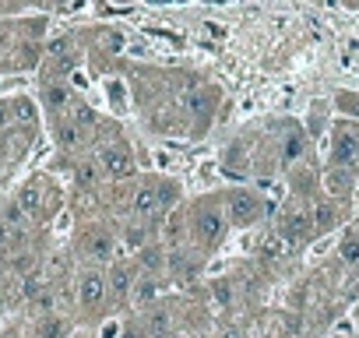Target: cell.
I'll return each mask as SVG.
<instances>
[{"instance_id": "obj_1", "label": "cell", "mask_w": 359, "mask_h": 338, "mask_svg": "<svg viewBox=\"0 0 359 338\" xmlns=\"http://www.w3.org/2000/svg\"><path fill=\"white\" fill-rule=\"evenodd\" d=\"M226 233H229V219H226L222 194H208V198L191 205V212H187V240L194 243L198 257L215 254L222 247Z\"/></svg>"}, {"instance_id": "obj_2", "label": "cell", "mask_w": 359, "mask_h": 338, "mask_svg": "<svg viewBox=\"0 0 359 338\" xmlns=\"http://www.w3.org/2000/svg\"><path fill=\"white\" fill-rule=\"evenodd\" d=\"M74 303L81 313L95 317L109 306V282H106V268H95V264H85L78 275H74Z\"/></svg>"}, {"instance_id": "obj_3", "label": "cell", "mask_w": 359, "mask_h": 338, "mask_svg": "<svg viewBox=\"0 0 359 338\" xmlns=\"http://www.w3.org/2000/svg\"><path fill=\"white\" fill-rule=\"evenodd\" d=\"M222 205H226L229 226H236V229H250V226H257L268 215V205H264V198L254 187H233V191H226L222 194Z\"/></svg>"}, {"instance_id": "obj_4", "label": "cell", "mask_w": 359, "mask_h": 338, "mask_svg": "<svg viewBox=\"0 0 359 338\" xmlns=\"http://www.w3.org/2000/svg\"><path fill=\"white\" fill-rule=\"evenodd\" d=\"M78 254H81L88 264H95V268H109L113 261H120V257H116V254H120L116 233H113L109 226H102V222H92V226L78 236Z\"/></svg>"}, {"instance_id": "obj_5", "label": "cell", "mask_w": 359, "mask_h": 338, "mask_svg": "<svg viewBox=\"0 0 359 338\" xmlns=\"http://www.w3.org/2000/svg\"><path fill=\"white\" fill-rule=\"evenodd\" d=\"M275 229L282 233V240H285L292 250L306 247V243L317 236V233H313V219H310V201H289L285 212L278 215Z\"/></svg>"}, {"instance_id": "obj_6", "label": "cell", "mask_w": 359, "mask_h": 338, "mask_svg": "<svg viewBox=\"0 0 359 338\" xmlns=\"http://www.w3.org/2000/svg\"><path fill=\"white\" fill-rule=\"evenodd\" d=\"M99 169H102V180H113V184H123L137 173V158H134V148L127 141H113L99 151Z\"/></svg>"}, {"instance_id": "obj_7", "label": "cell", "mask_w": 359, "mask_h": 338, "mask_svg": "<svg viewBox=\"0 0 359 338\" xmlns=\"http://www.w3.org/2000/svg\"><path fill=\"white\" fill-rule=\"evenodd\" d=\"M327 165H334V169H348V173L359 165V127H352V123H334L331 151H327Z\"/></svg>"}, {"instance_id": "obj_8", "label": "cell", "mask_w": 359, "mask_h": 338, "mask_svg": "<svg viewBox=\"0 0 359 338\" xmlns=\"http://www.w3.org/2000/svg\"><path fill=\"white\" fill-rule=\"evenodd\" d=\"M130 215L137 222H151V219H162V198H158V177H141L134 184V194H130Z\"/></svg>"}, {"instance_id": "obj_9", "label": "cell", "mask_w": 359, "mask_h": 338, "mask_svg": "<svg viewBox=\"0 0 359 338\" xmlns=\"http://www.w3.org/2000/svg\"><path fill=\"white\" fill-rule=\"evenodd\" d=\"M275 144H278V165L292 173V169L306 158L310 137H306V130H303L299 123H285V127H282V137H278Z\"/></svg>"}, {"instance_id": "obj_10", "label": "cell", "mask_w": 359, "mask_h": 338, "mask_svg": "<svg viewBox=\"0 0 359 338\" xmlns=\"http://www.w3.org/2000/svg\"><path fill=\"white\" fill-rule=\"evenodd\" d=\"M15 205L22 208V215H25L29 222H43V219H50V208H46V180L32 177V180L18 191Z\"/></svg>"}, {"instance_id": "obj_11", "label": "cell", "mask_w": 359, "mask_h": 338, "mask_svg": "<svg viewBox=\"0 0 359 338\" xmlns=\"http://www.w3.org/2000/svg\"><path fill=\"white\" fill-rule=\"evenodd\" d=\"M39 106L53 116V120H60L71 106H74V92H71V85H67V78H57V81H46L43 85V92H39Z\"/></svg>"}, {"instance_id": "obj_12", "label": "cell", "mask_w": 359, "mask_h": 338, "mask_svg": "<svg viewBox=\"0 0 359 338\" xmlns=\"http://www.w3.org/2000/svg\"><path fill=\"white\" fill-rule=\"evenodd\" d=\"M215 99H219V92H215V88H208V85H198V88H191V92L184 95V113L198 120V130H201L205 123H212Z\"/></svg>"}, {"instance_id": "obj_13", "label": "cell", "mask_w": 359, "mask_h": 338, "mask_svg": "<svg viewBox=\"0 0 359 338\" xmlns=\"http://www.w3.org/2000/svg\"><path fill=\"white\" fill-rule=\"evenodd\" d=\"M134 278H137V264H127V261H113L106 268V282H109V303H130V289H134Z\"/></svg>"}, {"instance_id": "obj_14", "label": "cell", "mask_w": 359, "mask_h": 338, "mask_svg": "<svg viewBox=\"0 0 359 338\" xmlns=\"http://www.w3.org/2000/svg\"><path fill=\"white\" fill-rule=\"evenodd\" d=\"M320 191H324V198L327 201H348L352 198V191H355V180H352V173L348 169H334V165H327L324 173H320Z\"/></svg>"}, {"instance_id": "obj_15", "label": "cell", "mask_w": 359, "mask_h": 338, "mask_svg": "<svg viewBox=\"0 0 359 338\" xmlns=\"http://www.w3.org/2000/svg\"><path fill=\"white\" fill-rule=\"evenodd\" d=\"M53 141H57L60 151H78V148H85L92 141V130H85L71 116H60V120H53Z\"/></svg>"}, {"instance_id": "obj_16", "label": "cell", "mask_w": 359, "mask_h": 338, "mask_svg": "<svg viewBox=\"0 0 359 338\" xmlns=\"http://www.w3.org/2000/svg\"><path fill=\"white\" fill-rule=\"evenodd\" d=\"M158 292H162V275L137 271L134 289H130V306H134L137 313H144L148 306H155V303H158Z\"/></svg>"}, {"instance_id": "obj_17", "label": "cell", "mask_w": 359, "mask_h": 338, "mask_svg": "<svg viewBox=\"0 0 359 338\" xmlns=\"http://www.w3.org/2000/svg\"><path fill=\"white\" fill-rule=\"evenodd\" d=\"M137 320L144 324V334H148V338H172V324H176V320H172V310H169L162 299H158L155 306H148L144 313H137Z\"/></svg>"}, {"instance_id": "obj_18", "label": "cell", "mask_w": 359, "mask_h": 338, "mask_svg": "<svg viewBox=\"0 0 359 338\" xmlns=\"http://www.w3.org/2000/svg\"><path fill=\"white\" fill-rule=\"evenodd\" d=\"M310 219H313V233H331L341 222V208L334 201H327L324 194H317L310 201Z\"/></svg>"}, {"instance_id": "obj_19", "label": "cell", "mask_w": 359, "mask_h": 338, "mask_svg": "<svg viewBox=\"0 0 359 338\" xmlns=\"http://www.w3.org/2000/svg\"><path fill=\"white\" fill-rule=\"evenodd\" d=\"M71 331L74 327H71L67 313H50V317H32L25 338H67Z\"/></svg>"}, {"instance_id": "obj_20", "label": "cell", "mask_w": 359, "mask_h": 338, "mask_svg": "<svg viewBox=\"0 0 359 338\" xmlns=\"http://www.w3.org/2000/svg\"><path fill=\"white\" fill-rule=\"evenodd\" d=\"M257 254H261L264 261H282V257L292 254V247H289V243L282 240V233L271 226V229L261 233V240H257Z\"/></svg>"}, {"instance_id": "obj_21", "label": "cell", "mask_w": 359, "mask_h": 338, "mask_svg": "<svg viewBox=\"0 0 359 338\" xmlns=\"http://www.w3.org/2000/svg\"><path fill=\"white\" fill-rule=\"evenodd\" d=\"M11 116H15V127H36V102L25 95L11 99Z\"/></svg>"}, {"instance_id": "obj_22", "label": "cell", "mask_w": 359, "mask_h": 338, "mask_svg": "<svg viewBox=\"0 0 359 338\" xmlns=\"http://www.w3.org/2000/svg\"><path fill=\"white\" fill-rule=\"evenodd\" d=\"M74 180H78L85 191H95V187L102 184V169H99V162H81V165H78V173H74Z\"/></svg>"}, {"instance_id": "obj_23", "label": "cell", "mask_w": 359, "mask_h": 338, "mask_svg": "<svg viewBox=\"0 0 359 338\" xmlns=\"http://www.w3.org/2000/svg\"><path fill=\"white\" fill-rule=\"evenodd\" d=\"M338 257H341V264L359 268V236H345L341 247H338Z\"/></svg>"}, {"instance_id": "obj_24", "label": "cell", "mask_w": 359, "mask_h": 338, "mask_svg": "<svg viewBox=\"0 0 359 338\" xmlns=\"http://www.w3.org/2000/svg\"><path fill=\"white\" fill-rule=\"evenodd\" d=\"M116 338H148V334H144V324H141L137 317H130L127 324L116 327Z\"/></svg>"}, {"instance_id": "obj_25", "label": "cell", "mask_w": 359, "mask_h": 338, "mask_svg": "<svg viewBox=\"0 0 359 338\" xmlns=\"http://www.w3.org/2000/svg\"><path fill=\"white\" fill-rule=\"evenodd\" d=\"M15 127V116H11V99L0 102V134H8Z\"/></svg>"}, {"instance_id": "obj_26", "label": "cell", "mask_w": 359, "mask_h": 338, "mask_svg": "<svg viewBox=\"0 0 359 338\" xmlns=\"http://www.w3.org/2000/svg\"><path fill=\"white\" fill-rule=\"evenodd\" d=\"M67 338H95V334H92V331H71Z\"/></svg>"}, {"instance_id": "obj_27", "label": "cell", "mask_w": 359, "mask_h": 338, "mask_svg": "<svg viewBox=\"0 0 359 338\" xmlns=\"http://www.w3.org/2000/svg\"><path fill=\"white\" fill-rule=\"evenodd\" d=\"M0 338H22L18 331H4V334H0Z\"/></svg>"}, {"instance_id": "obj_28", "label": "cell", "mask_w": 359, "mask_h": 338, "mask_svg": "<svg viewBox=\"0 0 359 338\" xmlns=\"http://www.w3.org/2000/svg\"><path fill=\"white\" fill-rule=\"evenodd\" d=\"M331 338H345V334H331Z\"/></svg>"}]
</instances>
